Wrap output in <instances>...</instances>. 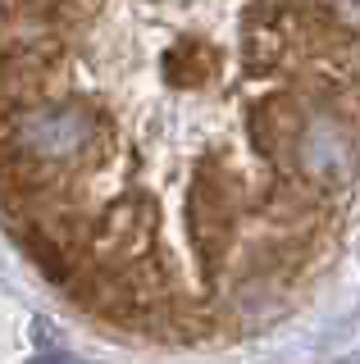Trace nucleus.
Returning <instances> with one entry per match:
<instances>
[{"label": "nucleus", "mask_w": 360, "mask_h": 364, "mask_svg": "<svg viewBox=\"0 0 360 364\" xmlns=\"http://www.w3.org/2000/svg\"><path fill=\"white\" fill-rule=\"evenodd\" d=\"M37 364H83V360H78V355H69V350H41V355H37Z\"/></svg>", "instance_id": "3"}, {"label": "nucleus", "mask_w": 360, "mask_h": 364, "mask_svg": "<svg viewBox=\"0 0 360 364\" xmlns=\"http://www.w3.org/2000/svg\"><path fill=\"white\" fill-rule=\"evenodd\" d=\"M238 214H242V187L233 178L201 173L187 187V242L201 259H215L233 246Z\"/></svg>", "instance_id": "2"}, {"label": "nucleus", "mask_w": 360, "mask_h": 364, "mask_svg": "<svg viewBox=\"0 0 360 364\" xmlns=\"http://www.w3.org/2000/svg\"><path fill=\"white\" fill-rule=\"evenodd\" d=\"M292 173L319 182V187H346L360 168L356 132L346 128L337 114H310V123L301 128L297 146H292Z\"/></svg>", "instance_id": "1"}]
</instances>
